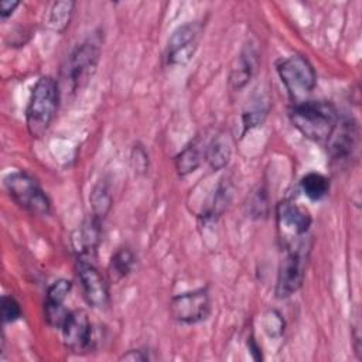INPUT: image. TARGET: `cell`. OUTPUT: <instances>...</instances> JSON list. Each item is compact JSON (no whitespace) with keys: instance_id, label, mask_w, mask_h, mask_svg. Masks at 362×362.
Returning <instances> with one entry per match:
<instances>
[{"instance_id":"cell-3","label":"cell","mask_w":362,"mask_h":362,"mask_svg":"<svg viewBox=\"0 0 362 362\" xmlns=\"http://www.w3.org/2000/svg\"><path fill=\"white\" fill-rule=\"evenodd\" d=\"M59 83L52 76H41L33 86L27 110V130L33 137H41L52 123L59 103Z\"/></svg>"},{"instance_id":"cell-4","label":"cell","mask_w":362,"mask_h":362,"mask_svg":"<svg viewBox=\"0 0 362 362\" xmlns=\"http://www.w3.org/2000/svg\"><path fill=\"white\" fill-rule=\"evenodd\" d=\"M286 253L280 262L274 294L277 298H287L297 293L305 277L308 262V245L305 240H298L284 247Z\"/></svg>"},{"instance_id":"cell-10","label":"cell","mask_w":362,"mask_h":362,"mask_svg":"<svg viewBox=\"0 0 362 362\" xmlns=\"http://www.w3.org/2000/svg\"><path fill=\"white\" fill-rule=\"evenodd\" d=\"M62 338L65 346L75 352L83 354L93 348V327L83 310L69 311L62 327Z\"/></svg>"},{"instance_id":"cell-6","label":"cell","mask_w":362,"mask_h":362,"mask_svg":"<svg viewBox=\"0 0 362 362\" xmlns=\"http://www.w3.org/2000/svg\"><path fill=\"white\" fill-rule=\"evenodd\" d=\"M10 198L31 215H48L51 201L38 181L25 171H13L4 178Z\"/></svg>"},{"instance_id":"cell-28","label":"cell","mask_w":362,"mask_h":362,"mask_svg":"<svg viewBox=\"0 0 362 362\" xmlns=\"http://www.w3.org/2000/svg\"><path fill=\"white\" fill-rule=\"evenodd\" d=\"M247 348H249V352H250V355H252V358L255 361H260L262 359V349H260V346L257 345V342L255 341L253 337L247 338Z\"/></svg>"},{"instance_id":"cell-26","label":"cell","mask_w":362,"mask_h":362,"mask_svg":"<svg viewBox=\"0 0 362 362\" xmlns=\"http://www.w3.org/2000/svg\"><path fill=\"white\" fill-rule=\"evenodd\" d=\"M120 359L132 361V362H144V361H148L150 356H148V352L144 349H130L126 354H123L120 356Z\"/></svg>"},{"instance_id":"cell-17","label":"cell","mask_w":362,"mask_h":362,"mask_svg":"<svg viewBox=\"0 0 362 362\" xmlns=\"http://www.w3.org/2000/svg\"><path fill=\"white\" fill-rule=\"evenodd\" d=\"M136 266V256L130 247H119L110 257L107 266L109 279L113 283H119L126 279Z\"/></svg>"},{"instance_id":"cell-13","label":"cell","mask_w":362,"mask_h":362,"mask_svg":"<svg viewBox=\"0 0 362 362\" xmlns=\"http://www.w3.org/2000/svg\"><path fill=\"white\" fill-rule=\"evenodd\" d=\"M71 288H72V283L66 279H58L47 288L45 301H44V318L48 325L54 328L62 327L69 313L64 307V303Z\"/></svg>"},{"instance_id":"cell-2","label":"cell","mask_w":362,"mask_h":362,"mask_svg":"<svg viewBox=\"0 0 362 362\" xmlns=\"http://www.w3.org/2000/svg\"><path fill=\"white\" fill-rule=\"evenodd\" d=\"M100 59V40L92 35L78 44L65 58L59 71V85L68 93L79 90L95 74Z\"/></svg>"},{"instance_id":"cell-15","label":"cell","mask_w":362,"mask_h":362,"mask_svg":"<svg viewBox=\"0 0 362 362\" xmlns=\"http://www.w3.org/2000/svg\"><path fill=\"white\" fill-rule=\"evenodd\" d=\"M256 52L252 47L245 48L233 61L229 72V85L233 90H240L253 76L256 66Z\"/></svg>"},{"instance_id":"cell-21","label":"cell","mask_w":362,"mask_h":362,"mask_svg":"<svg viewBox=\"0 0 362 362\" xmlns=\"http://www.w3.org/2000/svg\"><path fill=\"white\" fill-rule=\"evenodd\" d=\"M74 7H75L74 1H57V3H54L51 10H49L48 20H47L48 27L52 31H55L58 34H62L66 30V27L69 25Z\"/></svg>"},{"instance_id":"cell-12","label":"cell","mask_w":362,"mask_h":362,"mask_svg":"<svg viewBox=\"0 0 362 362\" xmlns=\"http://www.w3.org/2000/svg\"><path fill=\"white\" fill-rule=\"evenodd\" d=\"M329 141V153L335 161H346L354 157L359 144V127L354 119L338 120Z\"/></svg>"},{"instance_id":"cell-9","label":"cell","mask_w":362,"mask_h":362,"mask_svg":"<svg viewBox=\"0 0 362 362\" xmlns=\"http://www.w3.org/2000/svg\"><path fill=\"white\" fill-rule=\"evenodd\" d=\"M202 33V24L189 21L177 27L167 42L165 61L168 65H185L194 57Z\"/></svg>"},{"instance_id":"cell-14","label":"cell","mask_w":362,"mask_h":362,"mask_svg":"<svg viewBox=\"0 0 362 362\" xmlns=\"http://www.w3.org/2000/svg\"><path fill=\"white\" fill-rule=\"evenodd\" d=\"M102 221L90 216L72 233V247L76 259L95 262L102 236Z\"/></svg>"},{"instance_id":"cell-27","label":"cell","mask_w":362,"mask_h":362,"mask_svg":"<svg viewBox=\"0 0 362 362\" xmlns=\"http://www.w3.org/2000/svg\"><path fill=\"white\" fill-rule=\"evenodd\" d=\"M18 6H20L18 1H11V0L0 1V17H1V20H7Z\"/></svg>"},{"instance_id":"cell-1","label":"cell","mask_w":362,"mask_h":362,"mask_svg":"<svg viewBox=\"0 0 362 362\" xmlns=\"http://www.w3.org/2000/svg\"><path fill=\"white\" fill-rule=\"evenodd\" d=\"M291 124L313 141H328L335 130L339 115L328 100H303L290 109Z\"/></svg>"},{"instance_id":"cell-19","label":"cell","mask_w":362,"mask_h":362,"mask_svg":"<svg viewBox=\"0 0 362 362\" xmlns=\"http://www.w3.org/2000/svg\"><path fill=\"white\" fill-rule=\"evenodd\" d=\"M301 191L310 201H321L329 191V180L320 173H308L300 181Z\"/></svg>"},{"instance_id":"cell-7","label":"cell","mask_w":362,"mask_h":362,"mask_svg":"<svg viewBox=\"0 0 362 362\" xmlns=\"http://www.w3.org/2000/svg\"><path fill=\"white\" fill-rule=\"evenodd\" d=\"M173 320L181 324H198L205 321L211 314V297L208 288H197L181 293L170 300L168 307Z\"/></svg>"},{"instance_id":"cell-22","label":"cell","mask_w":362,"mask_h":362,"mask_svg":"<svg viewBox=\"0 0 362 362\" xmlns=\"http://www.w3.org/2000/svg\"><path fill=\"white\" fill-rule=\"evenodd\" d=\"M267 112H269V103L262 96L256 98L255 100H250L242 113L243 133L262 124L267 116Z\"/></svg>"},{"instance_id":"cell-18","label":"cell","mask_w":362,"mask_h":362,"mask_svg":"<svg viewBox=\"0 0 362 362\" xmlns=\"http://www.w3.org/2000/svg\"><path fill=\"white\" fill-rule=\"evenodd\" d=\"M232 148L225 136L214 137L205 147V160L214 171L225 168L230 160Z\"/></svg>"},{"instance_id":"cell-8","label":"cell","mask_w":362,"mask_h":362,"mask_svg":"<svg viewBox=\"0 0 362 362\" xmlns=\"http://www.w3.org/2000/svg\"><path fill=\"white\" fill-rule=\"evenodd\" d=\"M313 218L310 212L293 201L284 199L276 206V223L284 246L301 240L308 232Z\"/></svg>"},{"instance_id":"cell-5","label":"cell","mask_w":362,"mask_h":362,"mask_svg":"<svg viewBox=\"0 0 362 362\" xmlns=\"http://www.w3.org/2000/svg\"><path fill=\"white\" fill-rule=\"evenodd\" d=\"M276 71L293 103L307 100L317 85V74L313 65L300 54L281 58L276 65Z\"/></svg>"},{"instance_id":"cell-11","label":"cell","mask_w":362,"mask_h":362,"mask_svg":"<svg viewBox=\"0 0 362 362\" xmlns=\"http://www.w3.org/2000/svg\"><path fill=\"white\" fill-rule=\"evenodd\" d=\"M76 274L86 303L93 308H105L109 304V286L95 262L76 259Z\"/></svg>"},{"instance_id":"cell-16","label":"cell","mask_w":362,"mask_h":362,"mask_svg":"<svg viewBox=\"0 0 362 362\" xmlns=\"http://www.w3.org/2000/svg\"><path fill=\"white\" fill-rule=\"evenodd\" d=\"M204 158H205V147L202 148V144L198 140L191 141L174 158V164L178 175L185 177L194 173L201 165Z\"/></svg>"},{"instance_id":"cell-25","label":"cell","mask_w":362,"mask_h":362,"mask_svg":"<svg viewBox=\"0 0 362 362\" xmlns=\"http://www.w3.org/2000/svg\"><path fill=\"white\" fill-rule=\"evenodd\" d=\"M132 163L136 173H146L148 168V154L143 146L136 144L132 151Z\"/></svg>"},{"instance_id":"cell-23","label":"cell","mask_w":362,"mask_h":362,"mask_svg":"<svg viewBox=\"0 0 362 362\" xmlns=\"http://www.w3.org/2000/svg\"><path fill=\"white\" fill-rule=\"evenodd\" d=\"M263 328L270 338H279L284 332V320L276 310H269L263 315Z\"/></svg>"},{"instance_id":"cell-20","label":"cell","mask_w":362,"mask_h":362,"mask_svg":"<svg viewBox=\"0 0 362 362\" xmlns=\"http://www.w3.org/2000/svg\"><path fill=\"white\" fill-rule=\"evenodd\" d=\"M89 201L92 208V216L99 221H103L112 208V194L109 191L107 184L99 181L93 187L89 195Z\"/></svg>"},{"instance_id":"cell-24","label":"cell","mask_w":362,"mask_h":362,"mask_svg":"<svg viewBox=\"0 0 362 362\" xmlns=\"http://www.w3.org/2000/svg\"><path fill=\"white\" fill-rule=\"evenodd\" d=\"M21 317L20 303L13 296L1 297V321L3 324H11Z\"/></svg>"}]
</instances>
